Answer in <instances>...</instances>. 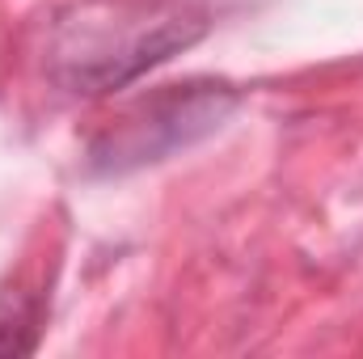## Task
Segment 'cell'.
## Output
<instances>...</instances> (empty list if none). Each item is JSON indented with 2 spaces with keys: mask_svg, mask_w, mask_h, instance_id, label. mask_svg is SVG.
<instances>
[{
  "mask_svg": "<svg viewBox=\"0 0 363 359\" xmlns=\"http://www.w3.org/2000/svg\"><path fill=\"white\" fill-rule=\"evenodd\" d=\"M43 317H47V300L38 283H30L26 275L0 283V359L30 355L38 347Z\"/></svg>",
  "mask_w": 363,
  "mask_h": 359,
  "instance_id": "obj_1",
  "label": "cell"
}]
</instances>
